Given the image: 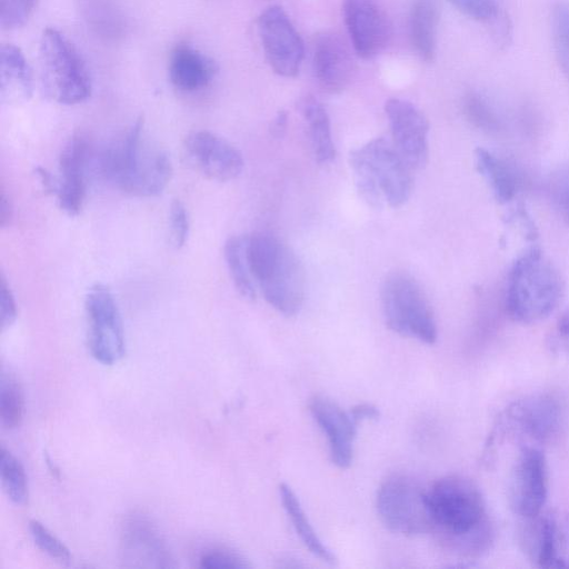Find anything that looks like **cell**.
<instances>
[{
  "label": "cell",
  "mask_w": 569,
  "mask_h": 569,
  "mask_svg": "<svg viewBox=\"0 0 569 569\" xmlns=\"http://www.w3.org/2000/svg\"><path fill=\"white\" fill-rule=\"evenodd\" d=\"M217 72L216 62L190 43L176 44L169 54V80L179 91L202 90L212 82Z\"/></svg>",
  "instance_id": "cell-21"
},
{
  "label": "cell",
  "mask_w": 569,
  "mask_h": 569,
  "mask_svg": "<svg viewBox=\"0 0 569 569\" xmlns=\"http://www.w3.org/2000/svg\"><path fill=\"white\" fill-rule=\"evenodd\" d=\"M475 163L477 171L499 203H508L517 197L522 180L515 166L485 148L475 150Z\"/></svg>",
  "instance_id": "cell-24"
},
{
  "label": "cell",
  "mask_w": 569,
  "mask_h": 569,
  "mask_svg": "<svg viewBox=\"0 0 569 569\" xmlns=\"http://www.w3.org/2000/svg\"><path fill=\"white\" fill-rule=\"evenodd\" d=\"M89 159L87 140L73 136L63 147L59 158L61 174L56 196L61 210L69 216H78L86 196V168Z\"/></svg>",
  "instance_id": "cell-20"
},
{
  "label": "cell",
  "mask_w": 569,
  "mask_h": 569,
  "mask_svg": "<svg viewBox=\"0 0 569 569\" xmlns=\"http://www.w3.org/2000/svg\"><path fill=\"white\" fill-rule=\"evenodd\" d=\"M557 333L569 351V309L559 317L557 322Z\"/></svg>",
  "instance_id": "cell-43"
},
{
  "label": "cell",
  "mask_w": 569,
  "mask_h": 569,
  "mask_svg": "<svg viewBox=\"0 0 569 569\" xmlns=\"http://www.w3.org/2000/svg\"><path fill=\"white\" fill-rule=\"evenodd\" d=\"M12 217V206L9 198L1 192L0 196V226L6 227Z\"/></svg>",
  "instance_id": "cell-44"
},
{
  "label": "cell",
  "mask_w": 569,
  "mask_h": 569,
  "mask_svg": "<svg viewBox=\"0 0 569 569\" xmlns=\"http://www.w3.org/2000/svg\"><path fill=\"white\" fill-rule=\"evenodd\" d=\"M548 497L547 460L537 446L521 447L511 469L508 499L512 511L521 518L542 512Z\"/></svg>",
  "instance_id": "cell-12"
},
{
  "label": "cell",
  "mask_w": 569,
  "mask_h": 569,
  "mask_svg": "<svg viewBox=\"0 0 569 569\" xmlns=\"http://www.w3.org/2000/svg\"><path fill=\"white\" fill-rule=\"evenodd\" d=\"M247 258L251 274L266 301L290 317L305 300V274L296 254L268 232L247 236Z\"/></svg>",
  "instance_id": "cell-2"
},
{
  "label": "cell",
  "mask_w": 569,
  "mask_h": 569,
  "mask_svg": "<svg viewBox=\"0 0 569 569\" xmlns=\"http://www.w3.org/2000/svg\"><path fill=\"white\" fill-rule=\"evenodd\" d=\"M518 541L527 558L541 568L569 567L559 551L558 519L552 512L521 518Z\"/></svg>",
  "instance_id": "cell-19"
},
{
  "label": "cell",
  "mask_w": 569,
  "mask_h": 569,
  "mask_svg": "<svg viewBox=\"0 0 569 569\" xmlns=\"http://www.w3.org/2000/svg\"><path fill=\"white\" fill-rule=\"evenodd\" d=\"M300 110L308 123L317 161L321 164L331 162L336 157V147L327 110L316 98L310 96L300 101Z\"/></svg>",
  "instance_id": "cell-27"
},
{
  "label": "cell",
  "mask_w": 569,
  "mask_h": 569,
  "mask_svg": "<svg viewBox=\"0 0 569 569\" xmlns=\"http://www.w3.org/2000/svg\"><path fill=\"white\" fill-rule=\"evenodd\" d=\"M309 410L327 437L332 463L342 469L348 468L353 459L358 423L350 412H346L326 396H315L309 402Z\"/></svg>",
  "instance_id": "cell-16"
},
{
  "label": "cell",
  "mask_w": 569,
  "mask_h": 569,
  "mask_svg": "<svg viewBox=\"0 0 569 569\" xmlns=\"http://www.w3.org/2000/svg\"><path fill=\"white\" fill-rule=\"evenodd\" d=\"M457 10L465 16L491 22L500 12L498 0H448Z\"/></svg>",
  "instance_id": "cell-36"
},
{
  "label": "cell",
  "mask_w": 569,
  "mask_h": 569,
  "mask_svg": "<svg viewBox=\"0 0 569 569\" xmlns=\"http://www.w3.org/2000/svg\"><path fill=\"white\" fill-rule=\"evenodd\" d=\"M551 194L560 214L569 222V172L556 180Z\"/></svg>",
  "instance_id": "cell-39"
},
{
  "label": "cell",
  "mask_w": 569,
  "mask_h": 569,
  "mask_svg": "<svg viewBox=\"0 0 569 569\" xmlns=\"http://www.w3.org/2000/svg\"><path fill=\"white\" fill-rule=\"evenodd\" d=\"M38 0H0V23L3 29L22 27L31 17Z\"/></svg>",
  "instance_id": "cell-34"
},
{
  "label": "cell",
  "mask_w": 569,
  "mask_h": 569,
  "mask_svg": "<svg viewBox=\"0 0 569 569\" xmlns=\"http://www.w3.org/2000/svg\"><path fill=\"white\" fill-rule=\"evenodd\" d=\"M279 493L283 508L306 548L320 560L336 565V556L318 537L291 487L284 482L280 483Z\"/></svg>",
  "instance_id": "cell-26"
},
{
  "label": "cell",
  "mask_w": 569,
  "mask_h": 569,
  "mask_svg": "<svg viewBox=\"0 0 569 569\" xmlns=\"http://www.w3.org/2000/svg\"><path fill=\"white\" fill-rule=\"evenodd\" d=\"M392 143L412 170L421 169L428 161L429 122L411 102L392 98L385 104Z\"/></svg>",
  "instance_id": "cell-14"
},
{
  "label": "cell",
  "mask_w": 569,
  "mask_h": 569,
  "mask_svg": "<svg viewBox=\"0 0 569 569\" xmlns=\"http://www.w3.org/2000/svg\"><path fill=\"white\" fill-rule=\"evenodd\" d=\"M381 308L387 327L403 337L432 345L438 337L433 312L418 281L396 271L383 281Z\"/></svg>",
  "instance_id": "cell-7"
},
{
  "label": "cell",
  "mask_w": 569,
  "mask_h": 569,
  "mask_svg": "<svg viewBox=\"0 0 569 569\" xmlns=\"http://www.w3.org/2000/svg\"><path fill=\"white\" fill-rule=\"evenodd\" d=\"M350 415L353 420L359 423L367 419H377L379 417V410L371 403H359L352 407Z\"/></svg>",
  "instance_id": "cell-40"
},
{
  "label": "cell",
  "mask_w": 569,
  "mask_h": 569,
  "mask_svg": "<svg viewBox=\"0 0 569 569\" xmlns=\"http://www.w3.org/2000/svg\"><path fill=\"white\" fill-rule=\"evenodd\" d=\"M224 260L237 291L247 300L257 296L256 282L247 258V236H232L223 248Z\"/></svg>",
  "instance_id": "cell-28"
},
{
  "label": "cell",
  "mask_w": 569,
  "mask_h": 569,
  "mask_svg": "<svg viewBox=\"0 0 569 569\" xmlns=\"http://www.w3.org/2000/svg\"><path fill=\"white\" fill-rule=\"evenodd\" d=\"M438 20L437 0H413L409 17L410 39L416 53L426 62L433 61L436 56Z\"/></svg>",
  "instance_id": "cell-25"
},
{
  "label": "cell",
  "mask_w": 569,
  "mask_h": 569,
  "mask_svg": "<svg viewBox=\"0 0 569 569\" xmlns=\"http://www.w3.org/2000/svg\"><path fill=\"white\" fill-rule=\"evenodd\" d=\"M312 68L318 84L330 93L340 92L349 84L353 61L348 46L339 34L323 31L316 37Z\"/></svg>",
  "instance_id": "cell-17"
},
{
  "label": "cell",
  "mask_w": 569,
  "mask_h": 569,
  "mask_svg": "<svg viewBox=\"0 0 569 569\" xmlns=\"http://www.w3.org/2000/svg\"><path fill=\"white\" fill-rule=\"evenodd\" d=\"M41 87L47 97L72 106L92 91L88 67L74 44L58 29L46 28L39 42Z\"/></svg>",
  "instance_id": "cell-6"
},
{
  "label": "cell",
  "mask_w": 569,
  "mask_h": 569,
  "mask_svg": "<svg viewBox=\"0 0 569 569\" xmlns=\"http://www.w3.org/2000/svg\"><path fill=\"white\" fill-rule=\"evenodd\" d=\"M17 319V305L13 293L6 281L3 274H1L0 282V323L1 329L6 330Z\"/></svg>",
  "instance_id": "cell-38"
},
{
  "label": "cell",
  "mask_w": 569,
  "mask_h": 569,
  "mask_svg": "<svg viewBox=\"0 0 569 569\" xmlns=\"http://www.w3.org/2000/svg\"><path fill=\"white\" fill-rule=\"evenodd\" d=\"M433 530L453 551L477 557L487 552L495 539V528L487 516L479 487L469 478L448 475L427 490Z\"/></svg>",
  "instance_id": "cell-1"
},
{
  "label": "cell",
  "mask_w": 569,
  "mask_h": 569,
  "mask_svg": "<svg viewBox=\"0 0 569 569\" xmlns=\"http://www.w3.org/2000/svg\"><path fill=\"white\" fill-rule=\"evenodd\" d=\"M143 121L137 119L127 133L101 157V170L118 189L140 197L160 194L168 184L172 164L161 151L142 150Z\"/></svg>",
  "instance_id": "cell-5"
},
{
  "label": "cell",
  "mask_w": 569,
  "mask_h": 569,
  "mask_svg": "<svg viewBox=\"0 0 569 569\" xmlns=\"http://www.w3.org/2000/svg\"><path fill=\"white\" fill-rule=\"evenodd\" d=\"M33 93V73L22 51L11 43L0 49V99L6 104L27 102Z\"/></svg>",
  "instance_id": "cell-22"
},
{
  "label": "cell",
  "mask_w": 569,
  "mask_h": 569,
  "mask_svg": "<svg viewBox=\"0 0 569 569\" xmlns=\"http://www.w3.org/2000/svg\"><path fill=\"white\" fill-rule=\"evenodd\" d=\"M34 172L38 176L43 190L56 194L58 183L53 181L52 176L42 167H37Z\"/></svg>",
  "instance_id": "cell-42"
},
{
  "label": "cell",
  "mask_w": 569,
  "mask_h": 569,
  "mask_svg": "<svg viewBox=\"0 0 569 569\" xmlns=\"http://www.w3.org/2000/svg\"><path fill=\"white\" fill-rule=\"evenodd\" d=\"M257 28L271 69L281 77H295L302 63L305 47L286 11L279 6L267 8L258 17Z\"/></svg>",
  "instance_id": "cell-11"
},
{
  "label": "cell",
  "mask_w": 569,
  "mask_h": 569,
  "mask_svg": "<svg viewBox=\"0 0 569 569\" xmlns=\"http://www.w3.org/2000/svg\"><path fill=\"white\" fill-rule=\"evenodd\" d=\"M123 559L133 567H171V558L153 523L141 513L126 518L121 530Z\"/></svg>",
  "instance_id": "cell-18"
},
{
  "label": "cell",
  "mask_w": 569,
  "mask_h": 569,
  "mask_svg": "<svg viewBox=\"0 0 569 569\" xmlns=\"http://www.w3.org/2000/svg\"><path fill=\"white\" fill-rule=\"evenodd\" d=\"M184 150L197 170L212 180H232L243 169L241 152L229 141L208 130L190 133L186 139Z\"/></svg>",
  "instance_id": "cell-15"
},
{
  "label": "cell",
  "mask_w": 569,
  "mask_h": 569,
  "mask_svg": "<svg viewBox=\"0 0 569 569\" xmlns=\"http://www.w3.org/2000/svg\"><path fill=\"white\" fill-rule=\"evenodd\" d=\"M0 473L8 498L18 506L28 502V480L21 462L6 448H1Z\"/></svg>",
  "instance_id": "cell-30"
},
{
  "label": "cell",
  "mask_w": 569,
  "mask_h": 569,
  "mask_svg": "<svg viewBox=\"0 0 569 569\" xmlns=\"http://www.w3.org/2000/svg\"><path fill=\"white\" fill-rule=\"evenodd\" d=\"M286 124H287V116L286 113L283 112H279V114L277 116L274 122H273V127H272V130L274 132V134H280L281 131H283L286 129Z\"/></svg>",
  "instance_id": "cell-45"
},
{
  "label": "cell",
  "mask_w": 569,
  "mask_h": 569,
  "mask_svg": "<svg viewBox=\"0 0 569 569\" xmlns=\"http://www.w3.org/2000/svg\"><path fill=\"white\" fill-rule=\"evenodd\" d=\"M200 567L206 569H240L250 565L239 555L228 550H211L200 559Z\"/></svg>",
  "instance_id": "cell-37"
},
{
  "label": "cell",
  "mask_w": 569,
  "mask_h": 569,
  "mask_svg": "<svg viewBox=\"0 0 569 569\" xmlns=\"http://www.w3.org/2000/svg\"><path fill=\"white\" fill-rule=\"evenodd\" d=\"M463 112L477 128L487 132H497L502 121L491 102L480 93L470 92L463 99Z\"/></svg>",
  "instance_id": "cell-32"
},
{
  "label": "cell",
  "mask_w": 569,
  "mask_h": 569,
  "mask_svg": "<svg viewBox=\"0 0 569 569\" xmlns=\"http://www.w3.org/2000/svg\"><path fill=\"white\" fill-rule=\"evenodd\" d=\"M24 416V397L18 380L2 373L0 382V419L1 425L12 430L18 428Z\"/></svg>",
  "instance_id": "cell-29"
},
{
  "label": "cell",
  "mask_w": 569,
  "mask_h": 569,
  "mask_svg": "<svg viewBox=\"0 0 569 569\" xmlns=\"http://www.w3.org/2000/svg\"><path fill=\"white\" fill-rule=\"evenodd\" d=\"M349 163L361 198L373 208L405 204L413 189L412 168L385 138L352 150Z\"/></svg>",
  "instance_id": "cell-3"
},
{
  "label": "cell",
  "mask_w": 569,
  "mask_h": 569,
  "mask_svg": "<svg viewBox=\"0 0 569 569\" xmlns=\"http://www.w3.org/2000/svg\"><path fill=\"white\" fill-rule=\"evenodd\" d=\"M29 531L34 543L42 552L61 563L71 561L70 550L41 522L30 520Z\"/></svg>",
  "instance_id": "cell-33"
},
{
  "label": "cell",
  "mask_w": 569,
  "mask_h": 569,
  "mask_svg": "<svg viewBox=\"0 0 569 569\" xmlns=\"http://www.w3.org/2000/svg\"><path fill=\"white\" fill-rule=\"evenodd\" d=\"M551 34L558 64L569 80V1H558L551 12Z\"/></svg>",
  "instance_id": "cell-31"
},
{
  "label": "cell",
  "mask_w": 569,
  "mask_h": 569,
  "mask_svg": "<svg viewBox=\"0 0 569 569\" xmlns=\"http://www.w3.org/2000/svg\"><path fill=\"white\" fill-rule=\"evenodd\" d=\"M170 242L176 249L182 248L189 236V216L180 200H173L169 212Z\"/></svg>",
  "instance_id": "cell-35"
},
{
  "label": "cell",
  "mask_w": 569,
  "mask_h": 569,
  "mask_svg": "<svg viewBox=\"0 0 569 569\" xmlns=\"http://www.w3.org/2000/svg\"><path fill=\"white\" fill-rule=\"evenodd\" d=\"M563 422L565 409L560 398L549 391L536 392L513 401L503 410L487 447L506 435L535 445L549 443L559 436Z\"/></svg>",
  "instance_id": "cell-8"
},
{
  "label": "cell",
  "mask_w": 569,
  "mask_h": 569,
  "mask_svg": "<svg viewBox=\"0 0 569 569\" xmlns=\"http://www.w3.org/2000/svg\"><path fill=\"white\" fill-rule=\"evenodd\" d=\"M376 508L381 522L392 532L416 536L433 530L427 490L409 476L387 477L378 489Z\"/></svg>",
  "instance_id": "cell-9"
},
{
  "label": "cell",
  "mask_w": 569,
  "mask_h": 569,
  "mask_svg": "<svg viewBox=\"0 0 569 569\" xmlns=\"http://www.w3.org/2000/svg\"><path fill=\"white\" fill-rule=\"evenodd\" d=\"M562 280L538 248H530L512 264L507 279L505 306L516 322L531 325L548 318L562 299Z\"/></svg>",
  "instance_id": "cell-4"
},
{
  "label": "cell",
  "mask_w": 569,
  "mask_h": 569,
  "mask_svg": "<svg viewBox=\"0 0 569 569\" xmlns=\"http://www.w3.org/2000/svg\"><path fill=\"white\" fill-rule=\"evenodd\" d=\"M88 29L104 42H118L128 32V17L120 0H76Z\"/></svg>",
  "instance_id": "cell-23"
},
{
  "label": "cell",
  "mask_w": 569,
  "mask_h": 569,
  "mask_svg": "<svg viewBox=\"0 0 569 569\" xmlns=\"http://www.w3.org/2000/svg\"><path fill=\"white\" fill-rule=\"evenodd\" d=\"M559 548L563 547L569 552V511L558 520Z\"/></svg>",
  "instance_id": "cell-41"
},
{
  "label": "cell",
  "mask_w": 569,
  "mask_h": 569,
  "mask_svg": "<svg viewBox=\"0 0 569 569\" xmlns=\"http://www.w3.org/2000/svg\"><path fill=\"white\" fill-rule=\"evenodd\" d=\"M88 319V343L92 357L112 366L126 353L123 326L119 309L108 287L93 284L84 301Z\"/></svg>",
  "instance_id": "cell-10"
},
{
  "label": "cell",
  "mask_w": 569,
  "mask_h": 569,
  "mask_svg": "<svg viewBox=\"0 0 569 569\" xmlns=\"http://www.w3.org/2000/svg\"><path fill=\"white\" fill-rule=\"evenodd\" d=\"M345 23L356 53L370 60L388 46L391 27L377 0H343Z\"/></svg>",
  "instance_id": "cell-13"
}]
</instances>
